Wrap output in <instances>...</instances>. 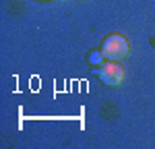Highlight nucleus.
<instances>
[{
    "instance_id": "1",
    "label": "nucleus",
    "mask_w": 155,
    "mask_h": 149,
    "mask_svg": "<svg viewBox=\"0 0 155 149\" xmlns=\"http://www.w3.org/2000/svg\"><path fill=\"white\" fill-rule=\"evenodd\" d=\"M101 52H104V58H107V60H122L128 54V41L120 33H112L104 39Z\"/></svg>"
},
{
    "instance_id": "3",
    "label": "nucleus",
    "mask_w": 155,
    "mask_h": 149,
    "mask_svg": "<svg viewBox=\"0 0 155 149\" xmlns=\"http://www.w3.org/2000/svg\"><path fill=\"white\" fill-rule=\"evenodd\" d=\"M101 58H104V52H101V50H99V52H93V54L89 56V60L93 62V64H99V62H101Z\"/></svg>"
},
{
    "instance_id": "2",
    "label": "nucleus",
    "mask_w": 155,
    "mask_h": 149,
    "mask_svg": "<svg viewBox=\"0 0 155 149\" xmlns=\"http://www.w3.org/2000/svg\"><path fill=\"white\" fill-rule=\"evenodd\" d=\"M99 79L106 83V85H120L122 83V79H124V71H122V66H120L118 62H106V64H101V68H99Z\"/></svg>"
}]
</instances>
